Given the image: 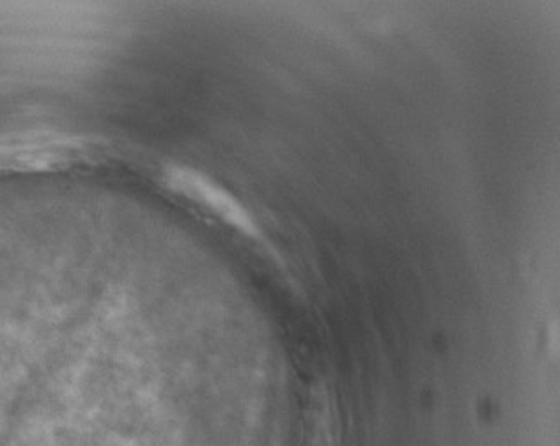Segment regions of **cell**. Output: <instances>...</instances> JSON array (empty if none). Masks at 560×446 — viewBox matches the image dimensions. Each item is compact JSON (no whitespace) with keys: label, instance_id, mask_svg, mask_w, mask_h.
Here are the masks:
<instances>
[{"label":"cell","instance_id":"cell-1","mask_svg":"<svg viewBox=\"0 0 560 446\" xmlns=\"http://www.w3.org/2000/svg\"><path fill=\"white\" fill-rule=\"evenodd\" d=\"M165 179L173 190L194 200L196 204H201L202 208L210 210L220 220H224L225 223H230L242 233L248 234V236L259 234L256 222L250 213L243 208L242 202L199 171L183 167V165H173L167 168Z\"/></svg>","mask_w":560,"mask_h":446}]
</instances>
